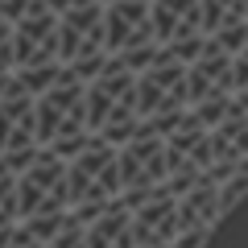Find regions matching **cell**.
<instances>
[{
  "label": "cell",
  "mask_w": 248,
  "mask_h": 248,
  "mask_svg": "<svg viewBox=\"0 0 248 248\" xmlns=\"http://www.w3.org/2000/svg\"><path fill=\"white\" fill-rule=\"evenodd\" d=\"M87 83H79L71 71H62L50 87L37 95V145L71 161L87 145Z\"/></svg>",
  "instance_id": "6da1fadb"
},
{
  "label": "cell",
  "mask_w": 248,
  "mask_h": 248,
  "mask_svg": "<svg viewBox=\"0 0 248 248\" xmlns=\"http://www.w3.org/2000/svg\"><path fill=\"white\" fill-rule=\"evenodd\" d=\"M87 128L108 145H128L141 133L137 116V75L124 62L108 58V66L87 83Z\"/></svg>",
  "instance_id": "7a4b0ae2"
},
{
  "label": "cell",
  "mask_w": 248,
  "mask_h": 248,
  "mask_svg": "<svg viewBox=\"0 0 248 248\" xmlns=\"http://www.w3.org/2000/svg\"><path fill=\"white\" fill-rule=\"evenodd\" d=\"M66 195H71V215L79 223L95 219L108 203L124 195L120 190V153L104 137L91 133L87 145L66 161Z\"/></svg>",
  "instance_id": "3957f363"
},
{
  "label": "cell",
  "mask_w": 248,
  "mask_h": 248,
  "mask_svg": "<svg viewBox=\"0 0 248 248\" xmlns=\"http://www.w3.org/2000/svg\"><path fill=\"white\" fill-rule=\"evenodd\" d=\"M108 37H104V4L75 0L58 17V66L71 71L79 83H91L108 66Z\"/></svg>",
  "instance_id": "277c9868"
},
{
  "label": "cell",
  "mask_w": 248,
  "mask_h": 248,
  "mask_svg": "<svg viewBox=\"0 0 248 248\" xmlns=\"http://www.w3.org/2000/svg\"><path fill=\"white\" fill-rule=\"evenodd\" d=\"M120 190H124V203L133 207L141 203V199L149 195H161L170 182V166H166V137L149 133V128H141V133L133 137L128 145H120ZM170 195V190H166Z\"/></svg>",
  "instance_id": "5b68a950"
},
{
  "label": "cell",
  "mask_w": 248,
  "mask_h": 248,
  "mask_svg": "<svg viewBox=\"0 0 248 248\" xmlns=\"http://www.w3.org/2000/svg\"><path fill=\"white\" fill-rule=\"evenodd\" d=\"M17 211L21 223L37 215H66L71 195H66V161L58 153L42 149L25 170L17 174Z\"/></svg>",
  "instance_id": "8992f818"
},
{
  "label": "cell",
  "mask_w": 248,
  "mask_h": 248,
  "mask_svg": "<svg viewBox=\"0 0 248 248\" xmlns=\"http://www.w3.org/2000/svg\"><path fill=\"white\" fill-rule=\"evenodd\" d=\"M37 66H58V13L29 0V9L13 21V71Z\"/></svg>",
  "instance_id": "52a82bcc"
},
{
  "label": "cell",
  "mask_w": 248,
  "mask_h": 248,
  "mask_svg": "<svg viewBox=\"0 0 248 248\" xmlns=\"http://www.w3.org/2000/svg\"><path fill=\"white\" fill-rule=\"evenodd\" d=\"M29 149H42L37 145V99L13 79L9 91L0 95V157Z\"/></svg>",
  "instance_id": "ba28073f"
},
{
  "label": "cell",
  "mask_w": 248,
  "mask_h": 248,
  "mask_svg": "<svg viewBox=\"0 0 248 248\" xmlns=\"http://www.w3.org/2000/svg\"><path fill=\"white\" fill-rule=\"evenodd\" d=\"M104 37L112 58L141 50V46H157L149 25V0H112L104 9Z\"/></svg>",
  "instance_id": "9c48e42d"
},
{
  "label": "cell",
  "mask_w": 248,
  "mask_h": 248,
  "mask_svg": "<svg viewBox=\"0 0 248 248\" xmlns=\"http://www.w3.org/2000/svg\"><path fill=\"white\" fill-rule=\"evenodd\" d=\"M149 25L157 46H186V42H211L203 33V0H153Z\"/></svg>",
  "instance_id": "30bf717a"
},
{
  "label": "cell",
  "mask_w": 248,
  "mask_h": 248,
  "mask_svg": "<svg viewBox=\"0 0 248 248\" xmlns=\"http://www.w3.org/2000/svg\"><path fill=\"white\" fill-rule=\"evenodd\" d=\"M133 211V248H170L178 240V199L149 195L128 207Z\"/></svg>",
  "instance_id": "8fae6325"
},
{
  "label": "cell",
  "mask_w": 248,
  "mask_h": 248,
  "mask_svg": "<svg viewBox=\"0 0 248 248\" xmlns=\"http://www.w3.org/2000/svg\"><path fill=\"white\" fill-rule=\"evenodd\" d=\"M223 219L219 211V186L199 182L186 195H178V236L182 232H215Z\"/></svg>",
  "instance_id": "7c38bea8"
},
{
  "label": "cell",
  "mask_w": 248,
  "mask_h": 248,
  "mask_svg": "<svg viewBox=\"0 0 248 248\" xmlns=\"http://www.w3.org/2000/svg\"><path fill=\"white\" fill-rule=\"evenodd\" d=\"M83 228H87V248H133V211L124 199L108 203Z\"/></svg>",
  "instance_id": "4fadbf2b"
},
{
  "label": "cell",
  "mask_w": 248,
  "mask_h": 248,
  "mask_svg": "<svg viewBox=\"0 0 248 248\" xmlns=\"http://www.w3.org/2000/svg\"><path fill=\"white\" fill-rule=\"evenodd\" d=\"M21 223V211H17V174L0 166V232H13Z\"/></svg>",
  "instance_id": "5bb4252c"
},
{
  "label": "cell",
  "mask_w": 248,
  "mask_h": 248,
  "mask_svg": "<svg viewBox=\"0 0 248 248\" xmlns=\"http://www.w3.org/2000/svg\"><path fill=\"white\" fill-rule=\"evenodd\" d=\"M46 248H87V228H83V223L71 215V219L62 223V232H58V236H54Z\"/></svg>",
  "instance_id": "9a60e30c"
},
{
  "label": "cell",
  "mask_w": 248,
  "mask_h": 248,
  "mask_svg": "<svg viewBox=\"0 0 248 248\" xmlns=\"http://www.w3.org/2000/svg\"><path fill=\"white\" fill-rule=\"evenodd\" d=\"M13 75V21L0 13V79Z\"/></svg>",
  "instance_id": "2e32d148"
},
{
  "label": "cell",
  "mask_w": 248,
  "mask_h": 248,
  "mask_svg": "<svg viewBox=\"0 0 248 248\" xmlns=\"http://www.w3.org/2000/svg\"><path fill=\"white\" fill-rule=\"evenodd\" d=\"M4 248H42V244H37V240H33V236H29V232H25V228L17 223V228H13V236H9V244H4Z\"/></svg>",
  "instance_id": "e0dca14e"
},
{
  "label": "cell",
  "mask_w": 248,
  "mask_h": 248,
  "mask_svg": "<svg viewBox=\"0 0 248 248\" xmlns=\"http://www.w3.org/2000/svg\"><path fill=\"white\" fill-rule=\"evenodd\" d=\"M0 4H4V0H0Z\"/></svg>",
  "instance_id": "ac0fdd59"
}]
</instances>
